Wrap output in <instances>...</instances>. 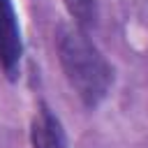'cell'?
<instances>
[{
	"instance_id": "6da1fadb",
	"label": "cell",
	"mask_w": 148,
	"mask_h": 148,
	"mask_svg": "<svg viewBox=\"0 0 148 148\" xmlns=\"http://www.w3.org/2000/svg\"><path fill=\"white\" fill-rule=\"evenodd\" d=\"M56 51L60 67L79 99L88 109H95L99 102H104L113 83V72L86 30L76 23L60 25L56 32Z\"/></svg>"
},
{
	"instance_id": "7a4b0ae2",
	"label": "cell",
	"mask_w": 148,
	"mask_h": 148,
	"mask_svg": "<svg viewBox=\"0 0 148 148\" xmlns=\"http://www.w3.org/2000/svg\"><path fill=\"white\" fill-rule=\"evenodd\" d=\"M23 58V39L12 0H0V65L9 79H16Z\"/></svg>"
},
{
	"instance_id": "3957f363",
	"label": "cell",
	"mask_w": 148,
	"mask_h": 148,
	"mask_svg": "<svg viewBox=\"0 0 148 148\" xmlns=\"http://www.w3.org/2000/svg\"><path fill=\"white\" fill-rule=\"evenodd\" d=\"M30 143L32 148H69L58 116L46 104L37 109L30 123Z\"/></svg>"
},
{
	"instance_id": "277c9868",
	"label": "cell",
	"mask_w": 148,
	"mask_h": 148,
	"mask_svg": "<svg viewBox=\"0 0 148 148\" xmlns=\"http://www.w3.org/2000/svg\"><path fill=\"white\" fill-rule=\"evenodd\" d=\"M65 7H67V12L72 14V18L79 28L86 30L88 25H95V21H97L95 0H65Z\"/></svg>"
}]
</instances>
